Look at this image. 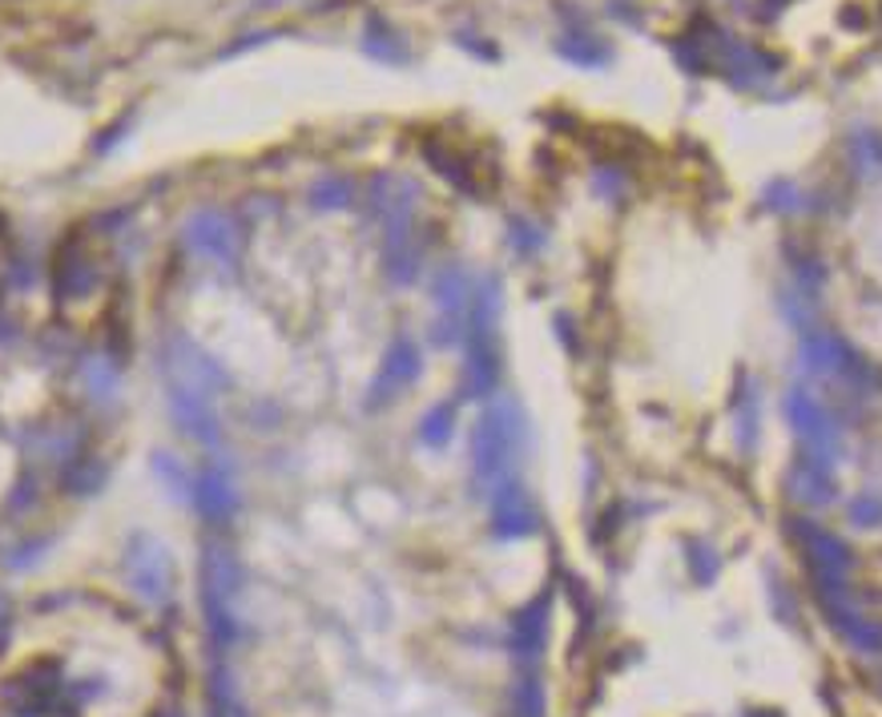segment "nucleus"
Instances as JSON below:
<instances>
[{
  "label": "nucleus",
  "mask_w": 882,
  "mask_h": 717,
  "mask_svg": "<svg viewBox=\"0 0 882 717\" xmlns=\"http://www.w3.org/2000/svg\"><path fill=\"white\" fill-rule=\"evenodd\" d=\"M520 444H524L520 408H516L512 399H496V403L476 420V432H472L476 480L484 483V488H496V483L508 480L512 464L520 456Z\"/></svg>",
  "instance_id": "nucleus-1"
},
{
  "label": "nucleus",
  "mask_w": 882,
  "mask_h": 717,
  "mask_svg": "<svg viewBox=\"0 0 882 717\" xmlns=\"http://www.w3.org/2000/svg\"><path fill=\"white\" fill-rule=\"evenodd\" d=\"M500 283L488 278L472 298L468 315V363H463V396H488L500 379Z\"/></svg>",
  "instance_id": "nucleus-2"
},
{
  "label": "nucleus",
  "mask_w": 882,
  "mask_h": 717,
  "mask_svg": "<svg viewBox=\"0 0 882 717\" xmlns=\"http://www.w3.org/2000/svg\"><path fill=\"white\" fill-rule=\"evenodd\" d=\"M786 420H790L798 440L806 444L810 459L831 464V459L838 456V428H834L831 411L822 408L806 387H790V391H786Z\"/></svg>",
  "instance_id": "nucleus-3"
},
{
  "label": "nucleus",
  "mask_w": 882,
  "mask_h": 717,
  "mask_svg": "<svg viewBox=\"0 0 882 717\" xmlns=\"http://www.w3.org/2000/svg\"><path fill=\"white\" fill-rule=\"evenodd\" d=\"M802 358H806L810 372H822V375H850L855 384H879V372L870 367L867 358L858 355L855 346H846L838 334H806L802 339Z\"/></svg>",
  "instance_id": "nucleus-4"
},
{
  "label": "nucleus",
  "mask_w": 882,
  "mask_h": 717,
  "mask_svg": "<svg viewBox=\"0 0 882 717\" xmlns=\"http://www.w3.org/2000/svg\"><path fill=\"white\" fill-rule=\"evenodd\" d=\"M420 367H423L420 346L411 343V339H396V343L387 346L383 367H379V375H375L367 403H371V408H383L387 399H396L399 391H408V387L415 384Z\"/></svg>",
  "instance_id": "nucleus-5"
},
{
  "label": "nucleus",
  "mask_w": 882,
  "mask_h": 717,
  "mask_svg": "<svg viewBox=\"0 0 882 717\" xmlns=\"http://www.w3.org/2000/svg\"><path fill=\"white\" fill-rule=\"evenodd\" d=\"M186 242L194 254H202V259L218 262V266H226V262L238 259V230L230 218H222V214L214 210H202L194 214L186 223Z\"/></svg>",
  "instance_id": "nucleus-6"
},
{
  "label": "nucleus",
  "mask_w": 882,
  "mask_h": 717,
  "mask_svg": "<svg viewBox=\"0 0 882 717\" xmlns=\"http://www.w3.org/2000/svg\"><path fill=\"white\" fill-rule=\"evenodd\" d=\"M492 524L500 536H528L536 528V508L520 480H504L492 488Z\"/></svg>",
  "instance_id": "nucleus-7"
},
{
  "label": "nucleus",
  "mask_w": 882,
  "mask_h": 717,
  "mask_svg": "<svg viewBox=\"0 0 882 717\" xmlns=\"http://www.w3.org/2000/svg\"><path fill=\"white\" fill-rule=\"evenodd\" d=\"M170 411H174V420L182 423V432L202 440V444H214L218 440V420H214V408H210V396H202L194 387L186 384H174L170 379Z\"/></svg>",
  "instance_id": "nucleus-8"
},
{
  "label": "nucleus",
  "mask_w": 882,
  "mask_h": 717,
  "mask_svg": "<svg viewBox=\"0 0 882 717\" xmlns=\"http://www.w3.org/2000/svg\"><path fill=\"white\" fill-rule=\"evenodd\" d=\"M432 295L444 310V322L439 327H451V334H463V303H468V278H463L460 266H444V271L435 274L432 283Z\"/></svg>",
  "instance_id": "nucleus-9"
},
{
  "label": "nucleus",
  "mask_w": 882,
  "mask_h": 717,
  "mask_svg": "<svg viewBox=\"0 0 882 717\" xmlns=\"http://www.w3.org/2000/svg\"><path fill=\"white\" fill-rule=\"evenodd\" d=\"M194 504H198L202 516L214 520V524H222V520L234 512L238 496H234V488H230V480H226V471H218V468L202 471L198 483H194Z\"/></svg>",
  "instance_id": "nucleus-10"
},
{
  "label": "nucleus",
  "mask_w": 882,
  "mask_h": 717,
  "mask_svg": "<svg viewBox=\"0 0 882 717\" xmlns=\"http://www.w3.org/2000/svg\"><path fill=\"white\" fill-rule=\"evenodd\" d=\"M790 492H794L802 504H831L834 500L831 464H818V459L806 456L794 471H790Z\"/></svg>",
  "instance_id": "nucleus-11"
},
{
  "label": "nucleus",
  "mask_w": 882,
  "mask_h": 717,
  "mask_svg": "<svg viewBox=\"0 0 882 717\" xmlns=\"http://www.w3.org/2000/svg\"><path fill=\"white\" fill-rule=\"evenodd\" d=\"M451 432H456V408L451 403H435L420 423V440L427 447H444L451 440Z\"/></svg>",
  "instance_id": "nucleus-12"
},
{
  "label": "nucleus",
  "mask_w": 882,
  "mask_h": 717,
  "mask_svg": "<svg viewBox=\"0 0 882 717\" xmlns=\"http://www.w3.org/2000/svg\"><path fill=\"white\" fill-rule=\"evenodd\" d=\"M850 516H855L858 524H879V520H882V500H874V496H858L855 504H850Z\"/></svg>",
  "instance_id": "nucleus-13"
},
{
  "label": "nucleus",
  "mask_w": 882,
  "mask_h": 717,
  "mask_svg": "<svg viewBox=\"0 0 882 717\" xmlns=\"http://www.w3.org/2000/svg\"><path fill=\"white\" fill-rule=\"evenodd\" d=\"M347 198H351V190L343 186V182H327V186L314 190V202H319V206H347Z\"/></svg>",
  "instance_id": "nucleus-14"
}]
</instances>
